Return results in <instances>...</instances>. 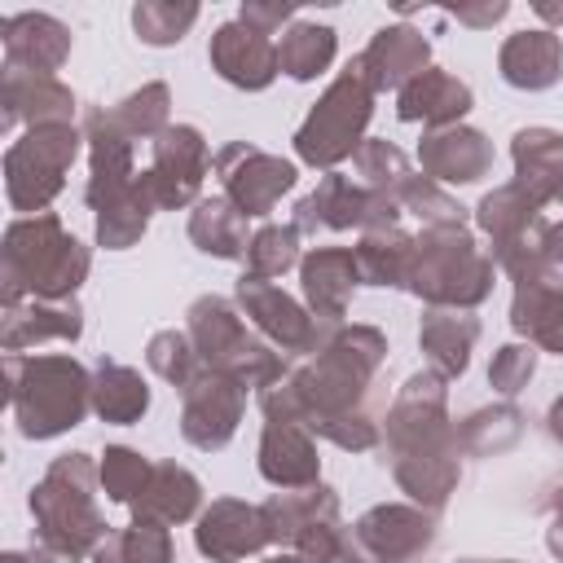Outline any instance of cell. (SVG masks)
<instances>
[{
    "instance_id": "6da1fadb",
    "label": "cell",
    "mask_w": 563,
    "mask_h": 563,
    "mask_svg": "<svg viewBox=\"0 0 563 563\" xmlns=\"http://www.w3.org/2000/svg\"><path fill=\"white\" fill-rule=\"evenodd\" d=\"M387 361V339L374 325H330L317 352L295 365L282 383L260 391L264 418H295L312 435L365 453L383 444L378 400V369Z\"/></svg>"
},
{
    "instance_id": "7a4b0ae2",
    "label": "cell",
    "mask_w": 563,
    "mask_h": 563,
    "mask_svg": "<svg viewBox=\"0 0 563 563\" xmlns=\"http://www.w3.org/2000/svg\"><path fill=\"white\" fill-rule=\"evenodd\" d=\"M383 449L400 493L413 506L440 510L462 479V444L449 418V387L435 369L409 374L383 413Z\"/></svg>"
},
{
    "instance_id": "3957f363",
    "label": "cell",
    "mask_w": 563,
    "mask_h": 563,
    "mask_svg": "<svg viewBox=\"0 0 563 563\" xmlns=\"http://www.w3.org/2000/svg\"><path fill=\"white\" fill-rule=\"evenodd\" d=\"M97 488H101V466L88 453L53 457L26 501L35 519L31 550H40L48 563H79L97 554V545L110 537V523L97 506Z\"/></svg>"
},
{
    "instance_id": "277c9868",
    "label": "cell",
    "mask_w": 563,
    "mask_h": 563,
    "mask_svg": "<svg viewBox=\"0 0 563 563\" xmlns=\"http://www.w3.org/2000/svg\"><path fill=\"white\" fill-rule=\"evenodd\" d=\"M92 268V255L79 238L62 229L53 211L22 216L4 229V251H0V282H4V303L22 299H75Z\"/></svg>"
},
{
    "instance_id": "5b68a950",
    "label": "cell",
    "mask_w": 563,
    "mask_h": 563,
    "mask_svg": "<svg viewBox=\"0 0 563 563\" xmlns=\"http://www.w3.org/2000/svg\"><path fill=\"white\" fill-rule=\"evenodd\" d=\"M4 383L13 422L26 440H53L84 422L92 409V374L75 356H4Z\"/></svg>"
},
{
    "instance_id": "8992f818",
    "label": "cell",
    "mask_w": 563,
    "mask_h": 563,
    "mask_svg": "<svg viewBox=\"0 0 563 563\" xmlns=\"http://www.w3.org/2000/svg\"><path fill=\"white\" fill-rule=\"evenodd\" d=\"M493 277H497L493 255L471 238L466 224H449V229H422L413 238L405 290L418 295L427 308L471 312L493 295Z\"/></svg>"
},
{
    "instance_id": "52a82bcc",
    "label": "cell",
    "mask_w": 563,
    "mask_h": 563,
    "mask_svg": "<svg viewBox=\"0 0 563 563\" xmlns=\"http://www.w3.org/2000/svg\"><path fill=\"white\" fill-rule=\"evenodd\" d=\"M185 334L198 347V361L207 369H220L224 378H233L238 387H273L286 378V356L246 330L242 308H233L220 295H198L185 312Z\"/></svg>"
},
{
    "instance_id": "ba28073f",
    "label": "cell",
    "mask_w": 563,
    "mask_h": 563,
    "mask_svg": "<svg viewBox=\"0 0 563 563\" xmlns=\"http://www.w3.org/2000/svg\"><path fill=\"white\" fill-rule=\"evenodd\" d=\"M374 88L361 70V62L352 57L347 70H339L330 79V88L317 97V106L308 110V119L295 132V154L308 167H325L334 172L343 158H352L365 141V128L374 119Z\"/></svg>"
},
{
    "instance_id": "9c48e42d",
    "label": "cell",
    "mask_w": 563,
    "mask_h": 563,
    "mask_svg": "<svg viewBox=\"0 0 563 563\" xmlns=\"http://www.w3.org/2000/svg\"><path fill=\"white\" fill-rule=\"evenodd\" d=\"M475 224L488 233L493 242V264L497 273H506L515 286L519 282H537V277H550L554 264L545 255V216H541V202L523 189V185H497L493 194L479 198L475 207Z\"/></svg>"
},
{
    "instance_id": "30bf717a",
    "label": "cell",
    "mask_w": 563,
    "mask_h": 563,
    "mask_svg": "<svg viewBox=\"0 0 563 563\" xmlns=\"http://www.w3.org/2000/svg\"><path fill=\"white\" fill-rule=\"evenodd\" d=\"M264 519H268L273 545H286L299 563H343L347 528H343L334 488L325 484L282 488L264 501Z\"/></svg>"
},
{
    "instance_id": "8fae6325",
    "label": "cell",
    "mask_w": 563,
    "mask_h": 563,
    "mask_svg": "<svg viewBox=\"0 0 563 563\" xmlns=\"http://www.w3.org/2000/svg\"><path fill=\"white\" fill-rule=\"evenodd\" d=\"M79 141L84 132L75 123H57V128H26V136L4 150V194L13 211L40 216L62 194L66 172L79 158Z\"/></svg>"
},
{
    "instance_id": "7c38bea8",
    "label": "cell",
    "mask_w": 563,
    "mask_h": 563,
    "mask_svg": "<svg viewBox=\"0 0 563 563\" xmlns=\"http://www.w3.org/2000/svg\"><path fill=\"white\" fill-rule=\"evenodd\" d=\"M435 519L422 506L383 501L347 528L343 563H431Z\"/></svg>"
},
{
    "instance_id": "4fadbf2b",
    "label": "cell",
    "mask_w": 563,
    "mask_h": 563,
    "mask_svg": "<svg viewBox=\"0 0 563 563\" xmlns=\"http://www.w3.org/2000/svg\"><path fill=\"white\" fill-rule=\"evenodd\" d=\"M396 220H400V202L396 198L369 194L343 172H325L317 180V189L295 202V220L290 224L299 233H343V229L374 233V229H396Z\"/></svg>"
},
{
    "instance_id": "5bb4252c",
    "label": "cell",
    "mask_w": 563,
    "mask_h": 563,
    "mask_svg": "<svg viewBox=\"0 0 563 563\" xmlns=\"http://www.w3.org/2000/svg\"><path fill=\"white\" fill-rule=\"evenodd\" d=\"M216 180H220V194L251 220V216H268L282 202V194L295 189L299 172L282 154H268L251 141H229L216 154Z\"/></svg>"
},
{
    "instance_id": "9a60e30c",
    "label": "cell",
    "mask_w": 563,
    "mask_h": 563,
    "mask_svg": "<svg viewBox=\"0 0 563 563\" xmlns=\"http://www.w3.org/2000/svg\"><path fill=\"white\" fill-rule=\"evenodd\" d=\"M238 308L251 317L260 339H268L282 356H312L330 321H317L299 299H290L277 282L242 273L238 277Z\"/></svg>"
},
{
    "instance_id": "2e32d148",
    "label": "cell",
    "mask_w": 563,
    "mask_h": 563,
    "mask_svg": "<svg viewBox=\"0 0 563 563\" xmlns=\"http://www.w3.org/2000/svg\"><path fill=\"white\" fill-rule=\"evenodd\" d=\"M246 409V387H238L233 378H224L220 369H198L185 387H180V435L202 449L216 453L238 435Z\"/></svg>"
},
{
    "instance_id": "e0dca14e",
    "label": "cell",
    "mask_w": 563,
    "mask_h": 563,
    "mask_svg": "<svg viewBox=\"0 0 563 563\" xmlns=\"http://www.w3.org/2000/svg\"><path fill=\"white\" fill-rule=\"evenodd\" d=\"M207 141L194 123H172L163 136H154V158L145 167L150 189L158 198V211H180L198 202L202 176H207Z\"/></svg>"
},
{
    "instance_id": "ac0fdd59",
    "label": "cell",
    "mask_w": 563,
    "mask_h": 563,
    "mask_svg": "<svg viewBox=\"0 0 563 563\" xmlns=\"http://www.w3.org/2000/svg\"><path fill=\"white\" fill-rule=\"evenodd\" d=\"M194 545L211 563H242V559L260 554L264 545H273L264 506H251V501H238V497H216L198 515Z\"/></svg>"
},
{
    "instance_id": "d6986e66",
    "label": "cell",
    "mask_w": 563,
    "mask_h": 563,
    "mask_svg": "<svg viewBox=\"0 0 563 563\" xmlns=\"http://www.w3.org/2000/svg\"><path fill=\"white\" fill-rule=\"evenodd\" d=\"M207 57H211V70H216L224 84L246 88V92H260V88H268V84L282 75L273 35L246 26L242 18L216 26V35H211V44H207Z\"/></svg>"
},
{
    "instance_id": "ffe728a7",
    "label": "cell",
    "mask_w": 563,
    "mask_h": 563,
    "mask_svg": "<svg viewBox=\"0 0 563 563\" xmlns=\"http://www.w3.org/2000/svg\"><path fill=\"white\" fill-rule=\"evenodd\" d=\"M418 163L435 185H475L493 172V141L466 123L431 128L418 141Z\"/></svg>"
},
{
    "instance_id": "44dd1931",
    "label": "cell",
    "mask_w": 563,
    "mask_h": 563,
    "mask_svg": "<svg viewBox=\"0 0 563 563\" xmlns=\"http://www.w3.org/2000/svg\"><path fill=\"white\" fill-rule=\"evenodd\" d=\"M0 44H4V70L18 75H53L70 57V26L57 22L53 13H9L0 22Z\"/></svg>"
},
{
    "instance_id": "7402d4cb",
    "label": "cell",
    "mask_w": 563,
    "mask_h": 563,
    "mask_svg": "<svg viewBox=\"0 0 563 563\" xmlns=\"http://www.w3.org/2000/svg\"><path fill=\"white\" fill-rule=\"evenodd\" d=\"M0 128L13 132L18 123L26 128H57V123H75V92L53 79V75H18V70H4V84H0Z\"/></svg>"
},
{
    "instance_id": "603a6c76",
    "label": "cell",
    "mask_w": 563,
    "mask_h": 563,
    "mask_svg": "<svg viewBox=\"0 0 563 563\" xmlns=\"http://www.w3.org/2000/svg\"><path fill=\"white\" fill-rule=\"evenodd\" d=\"M299 282H303V303L317 321L339 325L347 317L352 290L361 286V268H356V251L347 246H312L299 260Z\"/></svg>"
},
{
    "instance_id": "cb8c5ba5",
    "label": "cell",
    "mask_w": 563,
    "mask_h": 563,
    "mask_svg": "<svg viewBox=\"0 0 563 563\" xmlns=\"http://www.w3.org/2000/svg\"><path fill=\"white\" fill-rule=\"evenodd\" d=\"M356 62H361V70H365V79H369L374 92H387V88L400 92L409 79H418V75L427 70V62H431V40H427L418 26L396 22V26L374 31V40L356 53Z\"/></svg>"
},
{
    "instance_id": "d4e9b609",
    "label": "cell",
    "mask_w": 563,
    "mask_h": 563,
    "mask_svg": "<svg viewBox=\"0 0 563 563\" xmlns=\"http://www.w3.org/2000/svg\"><path fill=\"white\" fill-rule=\"evenodd\" d=\"M260 475L273 488H312L321 479L312 431L295 418H268L260 435Z\"/></svg>"
},
{
    "instance_id": "484cf974",
    "label": "cell",
    "mask_w": 563,
    "mask_h": 563,
    "mask_svg": "<svg viewBox=\"0 0 563 563\" xmlns=\"http://www.w3.org/2000/svg\"><path fill=\"white\" fill-rule=\"evenodd\" d=\"M84 334V308L79 299H22V303H4L0 317V343L4 352H22L31 343H75Z\"/></svg>"
},
{
    "instance_id": "4316f807",
    "label": "cell",
    "mask_w": 563,
    "mask_h": 563,
    "mask_svg": "<svg viewBox=\"0 0 563 563\" xmlns=\"http://www.w3.org/2000/svg\"><path fill=\"white\" fill-rule=\"evenodd\" d=\"M497 70L510 88H523V92L554 88L563 79V40H559V31L528 26V31L506 35V44L497 53Z\"/></svg>"
},
{
    "instance_id": "83f0119b",
    "label": "cell",
    "mask_w": 563,
    "mask_h": 563,
    "mask_svg": "<svg viewBox=\"0 0 563 563\" xmlns=\"http://www.w3.org/2000/svg\"><path fill=\"white\" fill-rule=\"evenodd\" d=\"M466 110H471V88L440 66H427L418 79H409L396 92V119L400 123H427V132L462 123Z\"/></svg>"
},
{
    "instance_id": "f1b7e54d",
    "label": "cell",
    "mask_w": 563,
    "mask_h": 563,
    "mask_svg": "<svg viewBox=\"0 0 563 563\" xmlns=\"http://www.w3.org/2000/svg\"><path fill=\"white\" fill-rule=\"evenodd\" d=\"M515 185H523L541 207H563V132L554 128H519L510 136Z\"/></svg>"
},
{
    "instance_id": "f546056e",
    "label": "cell",
    "mask_w": 563,
    "mask_h": 563,
    "mask_svg": "<svg viewBox=\"0 0 563 563\" xmlns=\"http://www.w3.org/2000/svg\"><path fill=\"white\" fill-rule=\"evenodd\" d=\"M510 325L532 347H545V352L563 356V273L519 282L515 299H510Z\"/></svg>"
},
{
    "instance_id": "4dcf8cb0",
    "label": "cell",
    "mask_w": 563,
    "mask_h": 563,
    "mask_svg": "<svg viewBox=\"0 0 563 563\" xmlns=\"http://www.w3.org/2000/svg\"><path fill=\"white\" fill-rule=\"evenodd\" d=\"M479 339V321L466 308H427L422 325H418V343L427 365L449 383L457 374H466L471 365V347Z\"/></svg>"
},
{
    "instance_id": "1f68e13d",
    "label": "cell",
    "mask_w": 563,
    "mask_h": 563,
    "mask_svg": "<svg viewBox=\"0 0 563 563\" xmlns=\"http://www.w3.org/2000/svg\"><path fill=\"white\" fill-rule=\"evenodd\" d=\"M198 506H202V484H198V475L185 471L180 462H154V475H150L145 493H141L128 510H132L136 523H163V528H172V523L194 519Z\"/></svg>"
},
{
    "instance_id": "d6a6232c",
    "label": "cell",
    "mask_w": 563,
    "mask_h": 563,
    "mask_svg": "<svg viewBox=\"0 0 563 563\" xmlns=\"http://www.w3.org/2000/svg\"><path fill=\"white\" fill-rule=\"evenodd\" d=\"M150 409V387L141 378V369L123 365V361H97V374H92V413L101 422H114V427H132L141 422Z\"/></svg>"
},
{
    "instance_id": "836d02e7",
    "label": "cell",
    "mask_w": 563,
    "mask_h": 563,
    "mask_svg": "<svg viewBox=\"0 0 563 563\" xmlns=\"http://www.w3.org/2000/svg\"><path fill=\"white\" fill-rule=\"evenodd\" d=\"M189 242L216 260H246L251 233H246V216L224 198H198L189 211Z\"/></svg>"
},
{
    "instance_id": "e575fe53",
    "label": "cell",
    "mask_w": 563,
    "mask_h": 563,
    "mask_svg": "<svg viewBox=\"0 0 563 563\" xmlns=\"http://www.w3.org/2000/svg\"><path fill=\"white\" fill-rule=\"evenodd\" d=\"M334 53H339V35L325 22H290L277 40V66H282V75H290L299 84L325 75Z\"/></svg>"
},
{
    "instance_id": "d590c367",
    "label": "cell",
    "mask_w": 563,
    "mask_h": 563,
    "mask_svg": "<svg viewBox=\"0 0 563 563\" xmlns=\"http://www.w3.org/2000/svg\"><path fill=\"white\" fill-rule=\"evenodd\" d=\"M154 211H158V198L150 189V176L141 172L128 194H119L114 202H106L97 211V242L106 251H128L132 242H141V233H145V224H150Z\"/></svg>"
},
{
    "instance_id": "8d00e7d4",
    "label": "cell",
    "mask_w": 563,
    "mask_h": 563,
    "mask_svg": "<svg viewBox=\"0 0 563 563\" xmlns=\"http://www.w3.org/2000/svg\"><path fill=\"white\" fill-rule=\"evenodd\" d=\"M356 251V268L365 286H405L409 277V255H413V238L396 224V229H374L361 233Z\"/></svg>"
},
{
    "instance_id": "74e56055",
    "label": "cell",
    "mask_w": 563,
    "mask_h": 563,
    "mask_svg": "<svg viewBox=\"0 0 563 563\" xmlns=\"http://www.w3.org/2000/svg\"><path fill=\"white\" fill-rule=\"evenodd\" d=\"M352 172H356V185L369 189V194H383V198H400V189L418 176L405 158L400 145L383 141V136H365L361 150L352 154Z\"/></svg>"
},
{
    "instance_id": "f35d334b",
    "label": "cell",
    "mask_w": 563,
    "mask_h": 563,
    "mask_svg": "<svg viewBox=\"0 0 563 563\" xmlns=\"http://www.w3.org/2000/svg\"><path fill=\"white\" fill-rule=\"evenodd\" d=\"M519 435H523V413L515 405H484L457 422V444L471 457L506 453L519 444Z\"/></svg>"
},
{
    "instance_id": "ab89813d",
    "label": "cell",
    "mask_w": 563,
    "mask_h": 563,
    "mask_svg": "<svg viewBox=\"0 0 563 563\" xmlns=\"http://www.w3.org/2000/svg\"><path fill=\"white\" fill-rule=\"evenodd\" d=\"M167 114H172V88L158 84V79L154 84H141L119 106H110V119L119 123V132L132 136V141H150V145H154V136H163L172 128Z\"/></svg>"
},
{
    "instance_id": "60d3db41",
    "label": "cell",
    "mask_w": 563,
    "mask_h": 563,
    "mask_svg": "<svg viewBox=\"0 0 563 563\" xmlns=\"http://www.w3.org/2000/svg\"><path fill=\"white\" fill-rule=\"evenodd\" d=\"M172 559H176L172 532L163 523H136V519L128 528H114L92 554V563H172Z\"/></svg>"
},
{
    "instance_id": "b9f144b4",
    "label": "cell",
    "mask_w": 563,
    "mask_h": 563,
    "mask_svg": "<svg viewBox=\"0 0 563 563\" xmlns=\"http://www.w3.org/2000/svg\"><path fill=\"white\" fill-rule=\"evenodd\" d=\"M198 22V4H176V0H141L132 9V31L141 44L150 48H167V44H180L185 31Z\"/></svg>"
},
{
    "instance_id": "7bdbcfd3",
    "label": "cell",
    "mask_w": 563,
    "mask_h": 563,
    "mask_svg": "<svg viewBox=\"0 0 563 563\" xmlns=\"http://www.w3.org/2000/svg\"><path fill=\"white\" fill-rule=\"evenodd\" d=\"M97 466H101V493L110 501H119V506H132L145 493L150 475H154V462L145 453L128 449V444H106Z\"/></svg>"
},
{
    "instance_id": "ee69618b",
    "label": "cell",
    "mask_w": 563,
    "mask_h": 563,
    "mask_svg": "<svg viewBox=\"0 0 563 563\" xmlns=\"http://www.w3.org/2000/svg\"><path fill=\"white\" fill-rule=\"evenodd\" d=\"M299 229L295 224H264L251 233V246H246V273L255 277H282L299 264Z\"/></svg>"
},
{
    "instance_id": "f6af8a7d",
    "label": "cell",
    "mask_w": 563,
    "mask_h": 563,
    "mask_svg": "<svg viewBox=\"0 0 563 563\" xmlns=\"http://www.w3.org/2000/svg\"><path fill=\"white\" fill-rule=\"evenodd\" d=\"M145 361H150V369H154L158 378H167L176 391L202 369L198 347H194V339H189L185 330H158V334L145 343Z\"/></svg>"
},
{
    "instance_id": "bcb514c9",
    "label": "cell",
    "mask_w": 563,
    "mask_h": 563,
    "mask_svg": "<svg viewBox=\"0 0 563 563\" xmlns=\"http://www.w3.org/2000/svg\"><path fill=\"white\" fill-rule=\"evenodd\" d=\"M400 211H409V216H418L422 220V229H449V224H466L462 220V207L431 180V176H413L405 189H400Z\"/></svg>"
},
{
    "instance_id": "7dc6e473",
    "label": "cell",
    "mask_w": 563,
    "mask_h": 563,
    "mask_svg": "<svg viewBox=\"0 0 563 563\" xmlns=\"http://www.w3.org/2000/svg\"><path fill=\"white\" fill-rule=\"evenodd\" d=\"M532 374H537V347H532V343H506V347L493 352V365H488L493 391L515 396V391L528 387Z\"/></svg>"
},
{
    "instance_id": "c3c4849f",
    "label": "cell",
    "mask_w": 563,
    "mask_h": 563,
    "mask_svg": "<svg viewBox=\"0 0 563 563\" xmlns=\"http://www.w3.org/2000/svg\"><path fill=\"white\" fill-rule=\"evenodd\" d=\"M238 18H242L246 26H255V31L273 35V31H282V22H290V18H295V4H290V0H273V4H264V0H246Z\"/></svg>"
},
{
    "instance_id": "681fc988",
    "label": "cell",
    "mask_w": 563,
    "mask_h": 563,
    "mask_svg": "<svg viewBox=\"0 0 563 563\" xmlns=\"http://www.w3.org/2000/svg\"><path fill=\"white\" fill-rule=\"evenodd\" d=\"M506 13H510L506 0H484V4H457V9H449V18H457L462 26H475V31H488V26L501 22Z\"/></svg>"
},
{
    "instance_id": "f907efd6",
    "label": "cell",
    "mask_w": 563,
    "mask_h": 563,
    "mask_svg": "<svg viewBox=\"0 0 563 563\" xmlns=\"http://www.w3.org/2000/svg\"><path fill=\"white\" fill-rule=\"evenodd\" d=\"M545 515H550V523H545V545H550V554L563 563V488H554V493L545 497Z\"/></svg>"
},
{
    "instance_id": "816d5d0a",
    "label": "cell",
    "mask_w": 563,
    "mask_h": 563,
    "mask_svg": "<svg viewBox=\"0 0 563 563\" xmlns=\"http://www.w3.org/2000/svg\"><path fill=\"white\" fill-rule=\"evenodd\" d=\"M545 255H550L554 273H563V220L550 224V233H545Z\"/></svg>"
},
{
    "instance_id": "f5cc1de1",
    "label": "cell",
    "mask_w": 563,
    "mask_h": 563,
    "mask_svg": "<svg viewBox=\"0 0 563 563\" xmlns=\"http://www.w3.org/2000/svg\"><path fill=\"white\" fill-rule=\"evenodd\" d=\"M545 431H550L554 444H563V396L550 400V409H545Z\"/></svg>"
},
{
    "instance_id": "db71d44e",
    "label": "cell",
    "mask_w": 563,
    "mask_h": 563,
    "mask_svg": "<svg viewBox=\"0 0 563 563\" xmlns=\"http://www.w3.org/2000/svg\"><path fill=\"white\" fill-rule=\"evenodd\" d=\"M532 13H537V18H545V22H550V31L563 22V4H545V0H541V4H532Z\"/></svg>"
},
{
    "instance_id": "11a10c76",
    "label": "cell",
    "mask_w": 563,
    "mask_h": 563,
    "mask_svg": "<svg viewBox=\"0 0 563 563\" xmlns=\"http://www.w3.org/2000/svg\"><path fill=\"white\" fill-rule=\"evenodd\" d=\"M0 563H48L40 550H9V554H0Z\"/></svg>"
},
{
    "instance_id": "9f6ffc18",
    "label": "cell",
    "mask_w": 563,
    "mask_h": 563,
    "mask_svg": "<svg viewBox=\"0 0 563 563\" xmlns=\"http://www.w3.org/2000/svg\"><path fill=\"white\" fill-rule=\"evenodd\" d=\"M462 563H519V559H462Z\"/></svg>"
},
{
    "instance_id": "6f0895ef",
    "label": "cell",
    "mask_w": 563,
    "mask_h": 563,
    "mask_svg": "<svg viewBox=\"0 0 563 563\" xmlns=\"http://www.w3.org/2000/svg\"><path fill=\"white\" fill-rule=\"evenodd\" d=\"M264 563H299L295 554H277V559H264Z\"/></svg>"
}]
</instances>
